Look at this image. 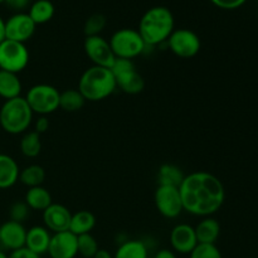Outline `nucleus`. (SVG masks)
Here are the masks:
<instances>
[{
  "label": "nucleus",
  "instance_id": "f257e3e1",
  "mask_svg": "<svg viewBox=\"0 0 258 258\" xmlns=\"http://www.w3.org/2000/svg\"><path fill=\"white\" fill-rule=\"evenodd\" d=\"M179 191L184 211L203 218L218 212L226 198L222 181L207 171H196L184 176Z\"/></svg>",
  "mask_w": 258,
  "mask_h": 258
},
{
  "label": "nucleus",
  "instance_id": "412c9836",
  "mask_svg": "<svg viewBox=\"0 0 258 258\" xmlns=\"http://www.w3.org/2000/svg\"><path fill=\"white\" fill-rule=\"evenodd\" d=\"M24 202L32 211L40 212L45 211L53 203L50 193L42 185L28 189Z\"/></svg>",
  "mask_w": 258,
  "mask_h": 258
},
{
  "label": "nucleus",
  "instance_id": "9d476101",
  "mask_svg": "<svg viewBox=\"0 0 258 258\" xmlns=\"http://www.w3.org/2000/svg\"><path fill=\"white\" fill-rule=\"evenodd\" d=\"M154 202L159 213L165 218H176L184 211L179 188L159 185L154 194Z\"/></svg>",
  "mask_w": 258,
  "mask_h": 258
},
{
  "label": "nucleus",
  "instance_id": "f8f14e48",
  "mask_svg": "<svg viewBox=\"0 0 258 258\" xmlns=\"http://www.w3.org/2000/svg\"><path fill=\"white\" fill-rule=\"evenodd\" d=\"M35 27L37 25L28 13H17L5 20V39L25 44L34 34Z\"/></svg>",
  "mask_w": 258,
  "mask_h": 258
},
{
  "label": "nucleus",
  "instance_id": "c9c22d12",
  "mask_svg": "<svg viewBox=\"0 0 258 258\" xmlns=\"http://www.w3.org/2000/svg\"><path fill=\"white\" fill-rule=\"evenodd\" d=\"M5 4L14 10H23L28 7L29 0H4Z\"/></svg>",
  "mask_w": 258,
  "mask_h": 258
},
{
  "label": "nucleus",
  "instance_id": "e433bc0d",
  "mask_svg": "<svg viewBox=\"0 0 258 258\" xmlns=\"http://www.w3.org/2000/svg\"><path fill=\"white\" fill-rule=\"evenodd\" d=\"M154 258H176V256L170 249H160L159 252H156Z\"/></svg>",
  "mask_w": 258,
  "mask_h": 258
},
{
  "label": "nucleus",
  "instance_id": "72a5a7b5",
  "mask_svg": "<svg viewBox=\"0 0 258 258\" xmlns=\"http://www.w3.org/2000/svg\"><path fill=\"white\" fill-rule=\"evenodd\" d=\"M8 258H40V256L35 254L34 252L29 251L28 248L23 247V248L17 249V251H12L8 254Z\"/></svg>",
  "mask_w": 258,
  "mask_h": 258
},
{
  "label": "nucleus",
  "instance_id": "a19ab883",
  "mask_svg": "<svg viewBox=\"0 0 258 258\" xmlns=\"http://www.w3.org/2000/svg\"><path fill=\"white\" fill-rule=\"evenodd\" d=\"M3 3H4V0H0V4H3Z\"/></svg>",
  "mask_w": 258,
  "mask_h": 258
},
{
  "label": "nucleus",
  "instance_id": "ddd939ff",
  "mask_svg": "<svg viewBox=\"0 0 258 258\" xmlns=\"http://www.w3.org/2000/svg\"><path fill=\"white\" fill-rule=\"evenodd\" d=\"M47 253L50 258H75L78 254L77 236L71 231L53 233Z\"/></svg>",
  "mask_w": 258,
  "mask_h": 258
},
{
  "label": "nucleus",
  "instance_id": "1a4fd4ad",
  "mask_svg": "<svg viewBox=\"0 0 258 258\" xmlns=\"http://www.w3.org/2000/svg\"><path fill=\"white\" fill-rule=\"evenodd\" d=\"M166 42L171 52L180 58L196 57L202 45L198 34L185 28L174 29Z\"/></svg>",
  "mask_w": 258,
  "mask_h": 258
},
{
  "label": "nucleus",
  "instance_id": "7c9ffc66",
  "mask_svg": "<svg viewBox=\"0 0 258 258\" xmlns=\"http://www.w3.org/2000/svg\"><path fill=\"white\" fill-rule=\"evenodd\" d=\"M189 258H222V253L216 244L198 243Z\"/></svg>",
  "mask_w": 258,
  "mask_h": 258
},
{
  "label": "nucleus",
  "instance_id": "20e7f679",
  "mask_svg": "<svg viewBox=\"0 0 258 258\" xmlns=\"http://www.w3.org/2000/svg\"><path fill=\"white\" fill-rule=\"evenodd\" d=\"M33 111L25 97H15L8 100L0 107V126L10 135L27 133L33 121Z\"/></svg>",
  "mask_w": 258,
  "mask_h": 258
},
{
  "label": "nucleus",
  "instance_id": "2f4dec72",
  "mask_svg": "<svg viewBox=\"0 0 258 258\" xmlns=\"http://www.w3.org/2000/svg\"><path fill=\"white\" fill-rule=\"evenodd\" d=\"M29 212L30 208L25 202H15L9 208V219L18 223H24V221H27L29 217Z\"/></svg>",
  "mask_w": 258,
  "mask_h": 258
},
{
  "label": "nucleus",
  "instance_id": "6e6552de",
  "mask_svg": "<svg viewBox=\"0 0 258 258\" xmlns=\"http://www.w3.org/2000/svg\"><path fill=\"white\" fill-rule=\"evenodd\" d=\"M29 63V52L24 43L4 39L0 43V70L19 73Z\"/></svg>",
  "mask_w": 258,
  "mask_h": 258
},
{
  "label": "nucleus",
  "instance_id": "ea45409f",
  "mask_svg": "<svg viewBox=\"0 0 258 258\" xmlns=\"http://www.w3.org/2000/svg\"><path fill=\"white\" fill-rule=\"evenodd\" d=\"M0 258H8V256H7V254H5V253H4V252H3V251H2V249H0Z\"/></svg>",
  "mask_w": 258,
  "mask_h": 258
},
{
  "label": "nucleus",
  "instance_id": "f03ea898",
  "mask_svg": "<svg viewBox=\"0 0 258 258\" xmlns=\"http://www.w3.org/2000/svg\"><path fill=\"white\" fill-rule=\"evenodd\" d=\"M174 30V15L166 7H153L141 17L138 32L146 47L166 42Z\"/></svg>",
  "mask_w": 258,
  "mask_h": 258
},
{
  "label": "nucleus",
  "instance_id": "a878e982",
  "mask_svg": "<svg viewBox=\"0 0 258 258\" xmlns=\"http://www.w3.org/2000/svg\"><path fill=\"white\" fill-rule=\"evenodd\" d=\"M45 171L44 169L37 164H32L20 170L19 181L24 184L28 188H34V186H40L44 183Z\"/></svg>",
  "mask_w": 258,
  "mask_h": 258
},
{
  "label": "nucleus",
  "instance_id": "f3484780",
  "mask_svg": "<svg viewBox=\"0 0 258 258\" xmlns=\"http://www.w3.org/2000/svg\"><path fill=\"white\" fill-rule=\"evenodd\" d=\"M50 238H52V234L45 227L34 226L27 231L25 248L34 252L38 256H42L48 252Z\"/></svg>",
  "mask_w": 258,
  "mask_h": 258
},
{
  "label": "nucleus",
  "instance_id": "58836bf2",
  "mask_svg": "<svg viewBox=\"0 0 258 258\" xmlns=\"http://www.w3.org/2000/svg\"><path fill=\"white\" fill-rule=\"evenodd\" d=\"M5 39V20L0 17V43Z\"/></svg>",
  "mask_w": 258,
  "mask_h": 258
},
{
  "label": "nucleus",
  "instance_id": "4c0bfd02",
  "mask_svg": "<svg viewBox=\"0 0 258 258\" xmlns=\"http://www.w3.org/2000/svg\"><path fill=\"white\" fill-rule=\"evenodd\" d=\"M93 258H113L112 254L110 253L108 251H106V249H98L97 253L93 256Z\"/></svg>",
  "mask_w": 258,
  "mask_h": 258
},
{
  "label": "nucleus",
  "instance_id": "c85d7f7f",
  "mask_svg": "<svg viewBox=\"0 0 258 258\" xmlns=\"http://www.w3.org/2000/svg\"><path fill=\"white\" fill-rule=\"evenodd\" d=\"M77 247L78 254H81L83 258H93V256L100 249L97 241L91 233L77 236Z\"/></svg>",
  "mask_w": 258,
  "mask_h": 258
},
{
  "label": "nucleus",
  "instance_id": "4be33fe9",
  "mask_svg": "<svg viewBox=\"0 0 258 258\" xmlns=\"http://www.w3.org/2000/svg\"><path fill=\"white\" fill-rule=\"evenodd\" d=\"M96 226V218L91 212L88 211H80L77 213L72 214V219H71L70 231L76 236H81V234L91 233Z\"/></svg>",
  "mask_w": 258,
  "mask_h": 258
},
{
  "label": "nucleus",
  "instance_id": "393cba45",
  "mask_svg": "<svg viewBox=\"0 0 258 258\" xmlns=\"http://www.w3.org/2000/svg\"><path fill=\"white\" fill-rule=\"evenodd\" d=\"M28 15L32 18L35 25L44 24L49 22L54 15V5L49 0H37L30 5Z\"/></svg>",
  "mask_w": 258,
  "mask_h": 258
},
{
  "label": "nucleus",
  "instance_id": "0eeeda50",
  "mask_svg": "<svg viewBox=\"0 0 258 258\" xmlns=\"http://www.w3.org/2000/svg\"><path fill=\"white\" fill-rule=\"evenodd\" d=\"M116 80V86L127 95H138L145 88V81L138 72L133 59L116 58L110 68Z\"/></svg>",
  "mask_w": 258,
  "mask_h": 258
},
{
  "label": "nucleus",
  "instance_id": "b1692460",
  "mask_svg": "<svg viewBox=\"0 0 258 258\" xmlns=\"http://www.w3.org/2000/svg\"><path fill=\"white\" fill-rule=\"evenodd\" d=\"M184 176L185 175H184L180 168L173 165V164H164V165L160 166L158 171L159 185L179 188Z\"/></svg>",
  "mask_w": 258,
  "mask_h": 258
},
{
  "label": "nucleus",
  "instance_id": "f704fd0d",
  "mask_svg": "<svg viewBox=\"0 0 258 258\" xmlns=\"http://www.w3.org/2000/svg\"><path fill=\"white\" fill-rule=\"evenodd\" d=\"M34 127V131L39 134V135L40 134L45 133V131L49 128V120H48L47 116H39V117L37 118V121H35Z\"/></svg>",
  "mask_w": 258,
  "mask_h": 258
},
{
  "label": "nucleus",
  "instance_id": "6ab92c4d",
  "mask_svg": "<svg viewBox=\"0 0 258 258\" xmlns=\"http://www.w3.org/2000/svg\"><path fill=\"white\" fill-rule=\"evenodd\" d=\"M198 243L216 244L219 234H221V226L218 221L212 217H206L202 219L194 228Z\"/></svg>",
  "mask_w": 258,
  "mask_h": 258
},
{
  "label": "nucleus",
  "instance_id": "bb28decb",
  "mask_svg": "<svg viewBox=\"0 0 258 258\" xmlns=\"http://www.w3.org/2000/svg\"><path fill=\"white\" fill-rule=\"evenodd\" d=\"M85 97L78 90H66L60 92L59 108L66 112H76L85 106Z\"/></svg>",
  "mask_w": 258,
  "mask_h": 258
},
{
  "label": "nucleus",
  "instance_id": "dca6fc26",
  "mask_svg": "<svg viewBox=\"0 0 258 258\" xmlns=\"http://www.w3.org/2000/svg\"><path fill=\"white\" fill-rule=\"evenodd\" d=\"M171 248L181 254H190L198 244L194 227L189 224H176L170 232Z\"/></svg>",
  "mask_w": 258,
  "mask_h": 258
},
{
  "label": "nucleus",
  "instance_id": "c756f323",
  "mask_svg": "<svg viewBox=\"0 0 258 258\" xmlns=\"http://www.w3.org/2000/svg\"><path fill=\"white\" fill-rule=\"evenodd\" d=\"M107 19L101 13H95V14L90 15L87 18L83 27V32H85L86 37H93V35H100V33L105 29Z\"/></svg>",
  "mask_w": 258,
  "mask_h": 258
},
{
  "label": "nucleus",
  "instance_id": "5701e85b",
  "mask_svg": "<svg viewBox=\"0 0 258 258\" xmlns=\"http://www.w3.org/2000/svg\"><path fill=\"white\" fill-rule=\"evenodd\" d=\"M148 246L139 239H130L120 244L113 258H148Z\"/></svg>",
  "mask_w": 258,
  "mask_h": 258
},
{
  "label": "nucleus",
  "instance_id": "79ce46f5",
  "mask_svg": "<svg viewBox=\"0 0 258 258\" xmlns=\"http://www.w3.org/2000/svg\"><path fill=\"white\" fill-rule=\"evenodd\" d=\"M0 226H2V224H0Z\"/></svg>",
  "mask_w": 258,
  "mask_h": 258
},
{
  "label": "nucleus",
  "instance_id": "2eb2a0df",
  "mask_svg": "<svg viewBox=\"0 0 258 258\" xmlns=\"http://www.w3.org/2000/svg\"><path fill=\"white\" fill-rule=\"evenodd\" d=\"M27 229L24 224L14 221H7L0 226V246L8 251H17L25 247Z\"/></svg>",
  "mask_w": 258,
  "mask_h": 258
},
{
  "label": "nucleus",
  "instance_id": "423d86ee",
  "mask_svg": "<svg viewBox=\"0 0 258 258\" xmlns=\"http://www.w3.org/2000/svg\"><path fill=\"white\" fill-rule=\"evenodd\" d=\"M60 92L54 86L40 83L28 90L25 100L32 108L33 113L39 116H48L59 108Z\"/></svg>",
  "mask_w": 258,
  "mask_h": 258
},
{
  "label": "nucleus",
  "instance_id": "a211bd4d",
  "mask_svg": "<svg viewBox=\"0 0 258 258\" xmlns=\"http://www.w3.org/2000/svg\"><path fill=\"white\" fill-rule=\"evenodd\" d=\"M20 169L14 158L0 153V189H9L19 180Z\"/></svg>",
  "mask_w": 258,
  "mask_h": 258
},
{
  "label": "nucleus",
  "instance_id": "9b49d317",
  "mask_svg": "<svg viewBox=\"0 0 258 258\" xmlns=\"http://www.w3.org/2000/svg\"><path fill=\"white\" fill-rule=\"evenodd\" d=\"M83 48L90 58L93 66L111 68L116 57L111 49L110 42L101 35H93V37H86Z\"/></svg>",
  "mask_w": 258,
  "mask_h": 258
},
{
  "label": "nucleus",
  "instance_id": "cd10ccee",
  "mask_svg": "<svg viewBox=\"0 0 258 258\" xmlns=\"http://www.w3.org/2000/svg\"><path fill=\"white\" fill-rule=\"evenodd\" d=\"M42 150L40 135L35 131H27L20 140V151L25 158H37Z\"/></svg>",
  "mask_w": 258,
  "mask_h": 258
},
{
  "label": "nucleus",
  "instance_id": "473e14b6",
  "mask_svg": "<svg viewBox=\"0 0 258 258\" xmlns=\"http://www.w3.org/2000/svg\"><path fill=\"white\" fill-rule=\"evenodd\" d=\"M211 2L221 9H237L242 7L247 0H211Z\"/></svg>",
  "mask_w": 258,
  "mask_h": 258
},
{
  "label": "nucleus",
  "instance_id": "4468645a",
  "mask_svg": "<svg viewBox=\"0 0 258 258\" xmlns=\"http://www.w3.org/2000/svg\"><path fill=\"white\" fill-rule=\"evenodd\" d=\"M72 213L67 207L62 204L52 203L45 211H43V223L52 233L70 231Z\"/></svg>",
  "mask_w": 258,
  "mask_h": 258
},
{
  "label": "nucleus",
  "instance_id": "7ed1b4c3",
  "mask_svg": "<svg viewBox=\"0 0 258 258\" xmlns=\"http://www.w3.org/2000/svg\"><path fill=\"white\" fill-rule=\"evenodd\" d=\"M116 80L110 68L92 66L82 73L78 82V91L86 101L97 102L110 97L116 91Z\"/></svg>",
  "mask_w": 258,
  "mask_h": 258
},
{
  "label": "nucleus",
  "instance_id": "aec40b11",
  "mask_svg": "<svg viewBox=\"0 0 258 258\" xmlns=\"http://www.w3.org/2000/svg\"><path fill=\"white\" fill-rule=\"evenodd\" d=\"M23 86L17 73L0 70V97L5 101L19 97Z\"/></svg>",
  "mask_w": 258,
  "mask_h": 258
},
{
  "label": "nucleus",
  "instance_id": "39448f33",
  "mask_svg": "<svg viewBox=\"0 0 258 258\" xmlns=\"http://www.w3.org/2000/svg\"><path fill=\"white\" fill-rule=\"evenodd\" d=\"M110 45L116 58L134 59L145 52L146 44L140 33L131 28L118 29L111 35Z\"/></svg>",
  "mask_w": 258,
  "mask_h": 258
}]
</instances>
